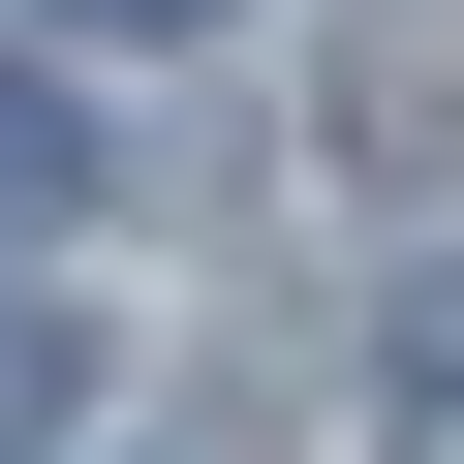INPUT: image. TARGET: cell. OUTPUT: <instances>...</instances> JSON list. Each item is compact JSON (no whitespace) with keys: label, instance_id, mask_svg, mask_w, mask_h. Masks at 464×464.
I'll return each instance as SVG.
<instances>
[{"label":"cell","instance_id":"7a4b0ae2","mask_svg":"<svg viewBox=\"0 0 464 464\" xmlns=\"http://www.w3.org/2000/svg\"><path fill=\"white\" fill-rule=\"evenodd\" d=\"M93 217V124H63V63H0V248H63Z\"/></svg>","mask_w":464,"mask_h":464},{"label":"cell","instance_id":"277c9868","mask_svg":"<svg viewBox=\"0 0 464 464\" xmlns=\"http://www.w3.org/2000/svg\"><path fill=\"white\" fill-rule=\"evenodd\" d=\"M63 32H217V0H63Z\"/></svg>","mask_w":464,"mask_h":464},{"label":"cell","instance_id":"3957f363","mask_svg":"<svg viewBox=\"0 0 464 464\" xmlns=\"http://www.w3.org/2000/svg\"><path fill=\"white\" fill-rule=\"evenodd\" d=\"M63 402H93V341H63V310H0V464H63Z\"/></svg>","mask_w":464,"mask_h":464},{"label":"cell","instance_id":"6da1fadb","mask_svg":"<svg viewBox=\"0 0 464 464\" xmlns=\"http://www.w3.org/2000/svg\"><path fill=\"white\" fill-rule=\"evenodd\" d=\"M372 433H402V464H464V248L372 310Z\"/></svg>","mask_w":464,"mask_h":464}]
</instances>
